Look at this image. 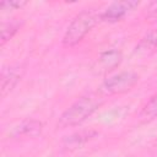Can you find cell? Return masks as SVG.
I'll use <instances>...</instances> for the list:
<instances>
[{
    "label": "cell",
    "instance_id": "1",
    "mask_svg": "<svg viewBox=\"0 0 157 157\" xmlns=\"http://www.w3.org/2000/svg\"><path fill=\"white\" fill-rule=\"evenodd\" d=\"M104 102V96L99 92H88L77 98L59 118L58 128H72L86 121Z\"/></svg>",
    "mask_w": 157,
    "mask_h": 157
},
{
    "label": "cell",
    "instance_id": "2",
    "mask_svg": "<svg viewBox=\"0 0 157 157\" xmlns=\"http://www.w3.org/2000/svg\"><path fill=\"white\" fill-rule=\"evenodd\" d=\"M99 21H101V12H98L97 9L94 7L83 9L69 23L63 36L61 44L65 48L76 47L78 43L83 40V38L92 31V28Z\"/></svg>",
    "mask_w": 157,
    "mask_h": 157
},
{
    "label": "cell",
    "instance_id": "3",
    "mask_svg": "<svg viewBox=\"0 0 157 157\" xmlns=\"http://www.w3.org/2000/svg\"><path fill=\"white\" fill-rule=\"evenodd\" d=\"M140 76L134 71H120L105 78L98 91L104 96H117L130 92L139 82Z\"/></svg>",
    "mask_w": 157,
    "mask_h": 157
},
{
    "label": "cell",
    "instance_id": "4",
    "mask_svg": "<svg viewBox=\"0 0 157 157\" xmlns=\"http://www.w3.org/2000/svg\"><path fill=\"white\" fill-rule=\"evenodd\" d=\"M139 5L140 1L136 0L114 1L109 6H107L103 12H101V21L107 23H117L123 18H125L136 7H139Z\"/></svg>",
    "mask_w": 157,
    "mask_h": 157
},
{
    "label": "cell",
    "instance_id": "5",
    "mask_svg": "<svg viewBox=\"0 0 157 157\" xmlns=\"http://www.w3.org/2000/svg\"><path fill=\"white\" fill-rule=\"evenodd\" d=\"M43 130V123L37 119H26L22 123H20L11 132L12 137L20 139V137H36L38 136Z\"/></svg>",
    "mask_w": 157,
    "mask_h": 157
},
{
    "label": "cell",
    "instance_id": "6",
    "mask_svg": "<svg viewBox=\"0 0 157 157\" xmlns=\"http://www.w3.org/2000/svg\"><path fill=\"white\" fill-rule=\"evenodd\" d=\"M21 80V75L18 74V71L13 67H9V69H2L1 71V77H0V94L1 97H6L18 83V81Z\"/></svg>",
    "mask_w": 157,
    "mask_h": 157
},
{
    "label": "cell",
    "instance_id": "7",
    "mask_svg": "<svg viewBox=\"0 0 157 157\" xmlns=\"http://www.w3.org/2000/svg\"><path fill=\"white\" fill-rule=\"evenodd\" d=\"M135 52L141 55H152L157 52V28L150 29L141 37Z\"/></svg>",
    "mask_w": 157,
    "mask_h": 157
},
{
    "label": "cell",
    "instance_id": "8",
    "mask_svg": "<svg viewBox=\"0 0 157 157\" xmlns=\"http://www.w3.org/2000/svg\"><path fill=\"white\" fill-rule=\"evenodd\" d=\"M22 23L23 22L20 21L18 18H12L10 21L1 23V28H0V47L1 48H4L5 44L13 38V36L22 27Z\"/></svg>",
    "mask_w": 157,
    "mask_h": 157
},
{
    "label": "cell",
    "instance_id": "9",
    "mask_svg": "<svg viewBox=\"0 0 157 157\" xmlns=\"http://www.w3.org/2000/svg\"><path fill=\"white\" fill-rule=\"evenodd\" d=\"M123 55L119 50L117 49H108L105 52H103L99 55V64L103 67L104 71H112L115 67H118L121 63Z\"/></svg>",
    "mask_w": 157,
    "mask_h": 157
},
{
    "label": "cell",
    "instance_id": "10",
    "mask_svg": "<svg viewBox=\"0 0 157 157\" xmlns=\"http://www.w3.org/2000/svg\"><path fill=\"white\" fill-rule=\"evenodd\" d=\"M156 118H157V93L152 94L148 98V101L141 107L137 114V119L142 124L150 123Z\"/></svg>",
    "mask_w": 157,
    "mask_h": 157
},
{
    "label": "cell",
    "instance_id": "11",
    "mask_svg": "<svg viewBox=\"0 0 157 157\" xmlns=\"http://www.w3.org/2000/svg\"><path fill=\"white\" fill-rule=\"evenodd\" d=\"M98 132L96 130H86V131H80V132H76L74 135H71L69 139H67V145H81V144H85L87 142L88 140L93 139Z\"/></svg>",
    "mask_w": 157,
    "mask_h": 157
},
{
    "label": "cell",
    "instance_id": "12",
    "mask_svg": "<svg viewBox=\"0 0 157 157\" xmlns=\"http://www.w3.org/2000/svg\"><path fill=\"white\" fill-rule=\"evenodd\" d=\"M27 2L22 1V0H4L0 2V9L6 11V10H17L21 9L22 6H25Z\"/></svg>",
    "mask_w": 157,
    "mask_h": 157
},
{
    "label": "cell",
    "instance_id": "13",
    "mask_svg": "<svg viewBox=\"0 0 157 157\" xmlns=\"http://www.w3.org/2000/svg\"><path fill=\"white\" fill-rule=\"evenodd\" d=\"M146 11H147V16L148 17L157 18V1L150 2L147 5V7H146Z\"/></svg>",
    "mask_w": 157,
    "mask_h": 157
}]
</instances>
